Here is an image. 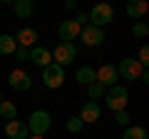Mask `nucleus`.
I'll return each mask as SVG.
<instances>
[{
  "label": "nucleus",
  "mask_w": 149,
  "mask_h": 139,
  "mask_svg": "<svg viewBox=\"0 0 149 139\" xmlns=\"http://www.w3.org/2000/svg\"><path fill=\"white\" fill-rule=\"evenodd\" d=\"M50 127H52V117H50V112H45V109H35V112L27 117V132H30L32 137H45Z\"/></svg>",
  "instance_id": "f257e3e1"
},
{
  "label": "nucleus",
  "mask_w": 149,
  "mask_h": 139,
  "mask_svg": "<svg viewBox=\"0 0 149 139\" xmlns=\"http://www.w3.org/2000/svg\"><path fill=\"white\" fill-rule=\"evenodd\" d=\"M104 104L112 109V112H122L124 107H127V102H129V92H127V87H122V85H114V87H109V90L104 92Z\"/></svg>",
  "instance_id": "f03ea898"
},
{
  "label": "nucleus",
  "mask_w": 149,
  "mask_h": 139,
  "mask_svg": "<svg viewBox=\"0 0 149 139\" xmlns=\"http://www.w3.org/2000/svg\"><path fill=\"white\" fill-rule=\"evenodd\" d=\"M87 20H90V25H95V27H104V25H109V22L114 20V8H112L109 3H97V5L90 10Z\"/></svg>",
  "instance_id": "7ed1b4c3"
},
{
  "label": "nucleus",
  "mask_w": 149,
  "mask_h": 139,
  "mask_svg": "<svg viewBox=\"0 0 149 139\" xmlns=\"http://www.w3.org/2000/svg\"><path fill=\"white\" fill-rule=\"evenodd\" d=\"M42 85L47 87V90H57V87L65 85V67H60V65L50 62L47 67H42Z\"/></svg>",
  "instance_id": "20e7f679"
},
{
  "label": "nucleus",
  "mask_w": 149,
  "mask_h": 139,
  "mask_svg": "<svg viewBox=\"0 0 149 139\" xmlns=\"http://www.w3.org/2000/svg\"><path fill=\"white\" fill-rule=\"evenodd\" d=\"M50 55H52V62L60 65V67L72 65L74 57H77V45L74 42H60L57 47H55V52H50Z\"/></svg>",
  "instance_id": "39448f33"
},
{
  "label": "nucleus",
  "mask_w": 149,
  "mask_h": 139,
  "mask_svg": "<svg viewBox=\"0 0 149 139\" xmlns=\"http://www.w3.org/2000/svg\"><path fill=\"white\" fill-rule=\"evenodd\" d=\"M142 72H144V67H142L134 57H124L122 62L117 65V75L124 77V80H132V82L139 80V77H142Z\"/></svg>",
  "instance_id": "423d86ee"
},
{
  "label": "nucleus",
  "mask_w": 149,
  "mask_h": 139,
  "mask_svg": "<svg viewBox=\"0 0 149 139\" xmlns=\"http://www.w3.org/2000/svg\"><path fill=\"white\" fill-rule=\"evenodd\" d=\"M95 75H97V82H100L104 90H109V87H114L117 85V80H119V75H117V67L114 65H102L100 70H95Z\"/></svg>",
  "instance_id": "0eeeda50"
},
{
  "label": "nucleus",
  "mask_w": 149,
  "mask_h": 139,
  "mask_svg": "<svg viewBox=\"0 0 149 139\" xmlns=\"http://www.w3.org/2000/svg\"><path fill=\"white\" fill-rule=\"evenodd\" d=\"M80 40H82V45H87V47H97V45H102V40H104V32H102V27L85 25L80 30Z\"/></svg>",
  "instance_id": "6e6552de"
},
{
  "label": "nucleus",
  "mask_w": 149,
  "mask_h": 139,
  "mask_svg": "<svg viewBox=\"0 0 149 139\" xmlns=\"http://www.w3.org/2000/svg\"><path fill=\"white\" fill-rule=\"evenodd\" d=\"M8 85L15 92H27L32 87V80H30V75H27L25 70H13L10 75H8Z\"/></svg>",
  "instance_id": "1a4fd4ad"
},
{
  "label": "nucleus",
  "mask_w": 149,
  "mask_h": 139,
  "mask_svg": "<svg viewBox=\"0 0 149 139\" xmlns=\"http://www.w3.org/2000/svg\"><path fill=\"white\" fill-rule=\"evenodd\" d=\"M80 30H82V27L77 25L74 20H62V22H60V27H57V35H60L62 42H72V40L80 38Z\"/></svg>",
  "instance_id": "9d476101"
},
{
  "label": "nucleus",
  "mask_w": 149,
  "mask_h": 139,
  "mask_svg": "<svg viewBox=\"0 0 149 139\" xmlns=\"http://www.w3.org/2000/svg\"><path fill=\"white\" fill-rule=\"evenodd\" d=\"M37 42V30L35 27H20L15 35V45L17 47H25V50H32Z\"/></svg>",
  "instance_id": "9b49d317"
},
{
  "label": "nucleus",
  "mask_w": 149,
  "mask_h": 139,
  "mask_svg": "<svg viewBox=\"0 0 149 139\" xmlns=\"http://www.w3.org/2000/svg\"><path fill=\"white\" fill-rule=\"evenodd\" d=\"M5 134L10 139H27V137H30V132H27V122H22V119L5 122Z\"/></svg>",
  "instance_id": "f8f14e48"
},
{
  "label": "nucleus",
  "mask_w": 149,
  "mask_h": 139,
  "mask_svg": "<svg viewBox=\"0 0 149 139\" xmlns=\"http://www.w3.org/2000/svg\"><path fill=\"white\" fill-rule=\"evenodd\" d=\"M100 114H102V109H100V104H97V102H85V104H82V109H80L82 124H95L97 119H100Z\"/></svg>",
  "instance_id": "ddd939ff"
},
{
  "label": "nucleus",
  "mask_w": 149,
  "mask_h": 139,
  "mask_svg": "<svg viewBox=\"0 0 149 139\" xmlns=\"http://www.w3.org/2000/svg\"><path fill=\"white\" fill-rule=\"evenodd\" d=\"M30 62H35L37 67H47V65L52 62V55H50L47 47H40V45H35V47L30 50Z\"/></svg>",
  "instance_id": "4468645a"
},
{
  "label": "nucleus",
  "mask_w": 149,
  "mask_h": 139,
  "mask_svg": "<svg viewBox=\"0 0 149 139\" xmlns=\"http://www.w3.org/2000/svg\"><path fill=\"white\" fill-rule=\"evenodd\" d=\"M13 10H15V17L27 20V17L35 13V3H32V0H15V3H13Z\"/></svg>",
  "instance_id": "2eb2a0df"
},
{
  "label": "nucleus",
  "mask_w": 149,
  "mask_h": 139,
  "mask_svg": "<svg viewBox=\"0 0 149 139\" xmlns=\"http://www.w3.org/2000/svg\"><path fill=\"white\" fill-rule=\"evenodd\" d=\"M149 10V5L144 3V0H132V3H127V15L132 17V20H139V17H144Z\"/></svg>",
  "instance_id": "dca6fc26"
},
{
  "label": "nucleus",
  "mask_w": 149,
  "mask_h": 139,
  "mask_svg": "<svg viewBox=\"0 0 149 139\" xmlns=\"http://www.w3.org/2000/svg\"><path fill=\"white\" fill-rule=\"evenodd\" d=\"M74 80L80 82V85H87V87H90L92 82H97L95 67H87V65H85V67H80V70H77V72H74Z\"/></svg>",
  "instance_id": "f3484780"
},
{
  "label": "nucleus",
  "mask_w": 149,
  "mask_h": 139,
  "mask_svg": "<svg viewBox=\"0 0 149 139\" xmlns=\"http://www.w3.org/2000/svg\"><path fill=\"white\" fill-rule=\"evenodd\" d=\"M0 117L8 119V122L17 119V107H15V102H10V99H3V102H0Z\"/></svg>",
  "instance_id": "a211bd4d"
},
{
  "label": "nucleus",
  "mask_w": 149,
  "mask_h": 139,
  "mask_svg": "<svg viewBox=\"0 0 149 139\" xmlns=\"http://www.w3.org/2000/svg\"><path fill=\"white\" fill-rule=\"evenodd\" d=\"M17 50L15 38L13 35H0V55H13Z\"/></svg>",
  "instance_id": "6ab92c4d"
},
{
  "label": "nucleus",
  "mask_w": 149,
  "mask_h": 139,
  "mask_svg": "<svg viewBox=\"0 0 149 139\" xmlns=\"http://www.w3.org/2000/svg\"><path fill=\"white\" fill-rule=\"evenodd\" d=\"M147 137L149 134H147L144 127H127L124 134H122V139H147Z\"/></svg>",
  "instance_id": "aec40b11"
},
{
  "label": "nucleus",
  "mask_w": 149,
  "mask_h": 139,
  "mask_svg": "<svg viewBox=\"0 0 149 139\" xmlns=\"http://www.w3.org/2000/svg\"><path fill=\"white\" fill-rule=\"evenodd\" d=\"M104 87L100 85V82H92L90 87H87V95H90V102H97V99H102V97H104Z\"/></svg>",
  "instance_id": "412c9836"
},
{
  "label": "nucleus",
  "mask_w": 149,
  "mask_h": 139,
  "mask_svg": "<svg viewBox=\"0 0 149 139\" xmlns=\"http://www.w3.org/2000/svg\"><path fill=\"white\" fill-rule=\"evenodd\" d=\"M132 35H134V38H139V40H144L149 35V25H147V22H142V20L134 22V25H132Z\"/></svg>",
  "instance_id": "4be33fe9"
},
{
  "label": "nucleus",
  "mask_w": 149,
  "mask_h": 139,
  "mask_svg": "<svg viewBox=\"0 0 149 139\" xmlns=\"http://www.w3.org/2000/svg\"><path fill=\"white\" fill-rule=\"evenodd\" d=\"M82 119L80 117H72V119H67V132H72V134H77V132H82Z\"/></svg>",
  "instance_id": "5701e85b"
},
{
  "label": "nucleus",
  "mask_w": 149,
  "mask_h": 139,
  "mask_svg": "<svg viewBox=\"0 0 149 139\" xmlns=\"http://www.w3.org/2000/svg\"><path fill=\"white\" fill-rule=\"evenodd\" d=\"M137 62L142 65L144 70H147V65H149V47H147V45H142V50H139V57H137Z\"/></svg>",
  "instance_id": "b1692460"
},
{
  "label": "nucleus",
  "mask_w": 149,
  "mask_h": 139,
  "mask_svg": "<svg viewBox=\"0 0 149 139\" xmlns=\"http://www.w3.org/2000/svg\"><path fill=\"white\" fill-rule=\"evenodd\" d=\"M114 114H117V117H114V119H117V124H122V127H129V119H132V117L127 114V109H122V112H114Z\"/></svg>",
  "instance_id": "393cba45"
},
{
  "label": "nucleus",
  "mask_w": 149,
  "mask_h": 139,
  "mask_svg": "<svg viewBox=\"0 0 149 139\" xmlns=\"http://www.w3.org/2000/svg\"><path fill=\"white\" fill-rule=\"evenodd\" d=\"M15 57L20 60V62H30V50H25V47H17V50H15Z\"/></svg>",
  "instance_id": "a878e982"
},
{
  "label": "nucleus",
  "mask_w": 149,
  "mask_h": 139,
  "mask_svg": "<svg viewBox=\"0 0 149 139\" xmlns=\"http://www.w3.org/2000/svg\"><path fill=\"white\" fill-rule=\"evenodd\" d=\"M27 139H45V137H27Z\"/></svg>",
  "instance_id": "bb28decb"
},
{
  "label": "nucleus",
  "mask_w": 149,
  "mask_h": 139,
  "mask_svg": "<svg viewBox=\"0 0 149 139\" xmlns=\"http://www.w3.org/2000/svg\"><path fill=\"white\" fill-rule=\"evenodd\" d=\"M0 102H3V95H0Z\"/></svg>",
  "instance_id": "cd10ccee"
}]
</instances>
